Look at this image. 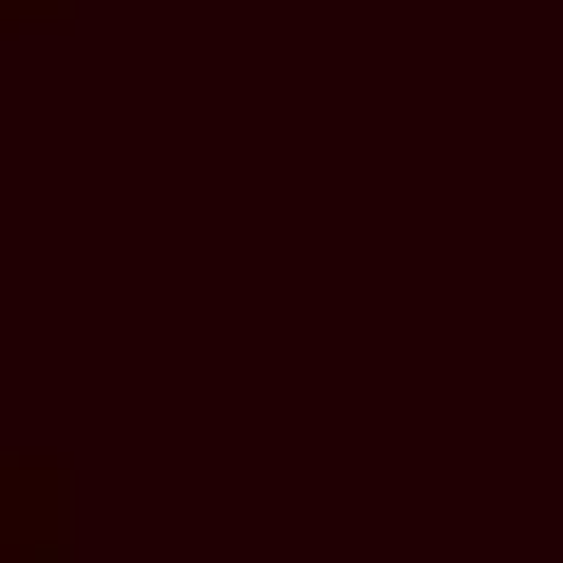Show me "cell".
<instances>
[{
	"instance_id": "obj_1",
	"label": "cell",
	"mask_w": 563,
	"mask_h": 563,
	"mask_svg": "<svg viewBox=\"0 0 563 563\" xmlns=\"http://www.w3.org/2000/svg\"><path fill=\"white\" fill-rule=\"evenodd\" d=\"M0 563H76V470L57 451H0Z\"/></svg>"
},
{
	"instance_id": "obj_2",
	"label": "cell",
	"mask_w": 563,
	"mask_h": 563,
	"mask_svg": "<svg viewBox=\"0 0 563 563\" xmlns=\"http://www.w3.org/2000/svg\"><path fill=\"white\" fill-rule=\"evenodd\" d=\"M20 20H57V0H0V38H20Z\"/></svg>"
}]
</instances>
